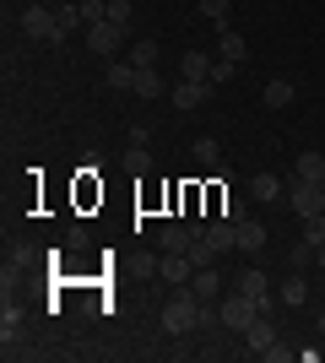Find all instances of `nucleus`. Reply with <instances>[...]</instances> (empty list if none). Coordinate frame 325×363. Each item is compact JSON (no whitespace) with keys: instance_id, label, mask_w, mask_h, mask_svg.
Listing matches in <instances>:
<instances>
[{"instance_id":"4be33fe9","label":"nucleus","mask_w":325,"mask_h":363,"mask_svg":"<svg viewBox=\"0 0 325 363\" xmlns=\"http://www.w3.org/2000/svg\"><path fill=\"white\" fill-rule=\"evenodd\" d=\"M293 174H298V179H314V184H320V179H325V157H320V152H298Z\"/></svg>"},{"instance_id":"1a4fd4ad","label":"nucleus","mask_w":325,"mask_h":363,"mask_svg":"<svg viewBox=\"0 0 325 363\" xmlns=\"http://www.w3.org/2000/svg\"><path fill=\"white\" fill-rule=\"evenodd\" d=\"M190 293L201 303H217L222 298V277H217V266H195V277H190Z\"/></svg>"},{"instance_id":"dca6fc26","label":"nucleus","mask_w":325,"mask_h":363,"mask_svg":"<svg viewBox=\"0 0 325 363\" xmlns=\"http://www.w3.org/2000/svg\"><path fill=\"white\" fill-rule=\"evenodd\" d=\"M249 196H255V201H271V206H277V201L287 196V190H282V179H277V174H255V179H249Z\"/></svg>"},{"instance_id":"4468645a","label":"nucleus","mask_w":325,"mask_h":363,"mask_svg":"<svg viewBox=\"0 0 325 363\" xmlns=\"http://www.w3.org/2000/svg\"><path fill=\"white\" fill-rule=\"evenodd\" d=\"M244 342H249V352H261V358H266V352H271V347H277V331H271V320H255V325H249V331H244Z\"/></svg>"},{"instance_id":"f704fd0d","label":"nucleus","mask_w":325,"mask_h":363,"mask_svg":"<svg viewBox=\"0 0 325 363\" xmlns=\"http://www.w3.org/2000/svg\"><path fill=\"white\" fill-rule=\"evenodd\" d=\"M314 266H320V272H325V244H320V250H314Z\"/></svg>"},{"instance_id":"6e6552de","label":"nucleus","mask_w":325,"mask_h":363,"mask_svg":"<svg viewBox=\"0 0 325 363\" xmlns=\"http://www.w3.org/2000/svg\"><path fill=\"white\" fill-rule=\"evenodd\" d=\"M233 288L244 293V298H255V303H261V309H271V277H266V272H255V266H244Z\"/></svg>"},{"instance_id":"412c9836","label":"nucleus","mask_w":325,"mask_h":363,"mask_svg":"<svg viewBox=\"0 0 325 363\" xmlns=\"http://www.w3.org/2000/svg\"><path fill=\"white\" fill-rule=\"evenodd\" d=\"M261 98H266V108H287V104H293V82H282V76H277V82H266V87H261Z\"/></svg>"},{"instance_id":"c756f323","label":"nucleus","mask_w":325,"mask_h":363,"mask_svg":"<svg viewBox=\"0 0 325 363\" xmlns=\"http://www.w3.org/2000/svg\"><path fill=\"white\" fill-rule=\"evenodd\" d=\"M217 217H228V223H244V201H239V196H222Z\"/></svg>"},{"instance_id":"bb28decb","label":"nucleus","mask_w":325,"mask_h":363,"mask_svg":"<svg viewBox=\"0 0 325 363\" xmlns=\"http://www.w3.org/2000/svg\"><path fill=\"white\" fill-rule=\"evenodd\" d=\"M130 65H136V71H147V65H157V44H152V38H141V44L130 49Z\"/></svg>"},{"instance_id":"58836bf2","label":"nucleus","mask_w":325,"mask_h":363,"mask_svg":"<svg viewBox=\"0 0 325 363\" xmlns=\"http://www.w3.org/2000/svg\"><path fill=\"white\" fill-rule=\"evenodd\" d=\"M320 184H325V179H320Z\"/></svg>"},{"instance_id":"f8f14e48","label":"nucleus","mask_w":325,"mask_h":363,"mask_svg":"<svg viewBox=\"0 0 325 363\" xmlns=\"http://www.w3.org/2000/svg\"><path fill=\"white\" fill-rule=\"evenodd\" d=\"M212 55H206V49H185V60H179V76H185V82H206V76H212Z\"/></svg>"},{"instance_id":"e433bc0d","label":"nucleus","mask_w":325,"mask_h":363,"mask_svg":"<svg viewBox=\"0 0 325 363\" xmlns=\"http://www.w3.org/2000/svg\"><path fill=\"white\" fill-rule=\"evenodd\" d=\"M320 298H325V282H320Z\"/></svg>"},{"instance_id":"39448f33","label":"nucleus","mask_w":325,"mask_h":363,"mask_svg":"<svg viewBox=\"0 0 325 363\" xmlns=\"http://www.w3.org/2000/svg\"><path fill=\"white\" fill-rule=\"evenodd\" d=\"M157 277H163L169 288H190V277H195V260H190L185 250H163V260H157Z\"/></svg>"},{"instance_id":"cd10ccee","label":"nucleus","mask_w":325,"mask_h":363,"mask_svg":"<svg viewBox=\"0 0 325 363\" xmlns=\"http://www.w3.org/2000/svg\"><path fill=\"white\" fill-rule=\"evenodd\" d=\"M304 244H314V250H320V244H325V212L304 217Z\"/></svg>"},{"instance_id":"6ab92c4d","label":"nucleus","mask_w":325,"mask_h":363,"mask_svg":"<svg viewBox=\"0 0 325 363\" xmlns=\"http://www.w3.org/2000/svg\"><path fill=\"white\" fill-rule=\"evenodd\" d=\"M136 92H141V98H163V92H169V82H163V71H157V65H147V71H136Z\"/></svg>"},{"instance_id":"0eeeda50","label":"nucleus","mask_w":325,"mask_h":363,"mask_svg":"<svg viewBox=\"0 0 325 363\" xmlns=\"http://www.w3.org/2000/svg\"><path fill=\"white\" fill-rule=\"evenodd\" d=\"M22 331H28V315H22V303H11V293H6V315H0V342H6V352L22 347Z\"/></svg>"},{"instance_id":"423d86ee","label":"nucleus","mask_w":325,"mask_h":363,"mask_svg":"<svg viewBox=\"0 0 325 363\" xmlns=\"http://www.w3.org/2000/svg\"><path fill=\"white\" fill-rule=\"evenodd\" d=\"M287 201H293V212H298V217H314V212H325V184H314V179H293Z\"/></svg>"},{"instance_id":"4c0bfd02","label":"nucleus","mask_w":325,"mask_h":363,"mask_svg":"<svg viewBox=\"0 0 325 363\" xmlns=\"http://www.w3.org/2000/svg\"><path fill=\"white\" fill-rule=\"evenodd\" d=\"M76 6H87V0H76Z\"/></svg>"},{"instance_id":"aec40b11","label":"nucleus","mask_w":325,"mask_h":363,"mask_svg":"<svg viewBox=\"0 0 325 363\" xmlns=\"http://www.w3.org/2000/svg\"><path fill=\"white\" fill-rule=\"evenodd\" d=\"M103 82H108V87H130V92H136V65H130V60H108Z\"/></svg>"},{"instance_id":"20e7f679","label":"nucleus","mask_w":325,"mask_h":363,"mask_svg":"<svg viewBox=\"0 0 325 363\" xmlns=\"http://www.w3.org/2000/svg\"><path fill=\"white\" fill-rule=\"evenodd\" d=\"M87 44H93L103 60H114V55L130 44V28H120V22H98V28H87Z\"/></svg>"},{"instance_id":"ddd939ff","label":"nucleus","mask_w":325,"mask_h":363,"mask_svg":"<svg viewBox=\"0 0 325 363\" xmlns=\"http://www.w3.org/2000/svg\"><path fill=\"white\" fill-rule=\"evenodd\" d=\"M206 239H212L217 255H228V250H239V223H228V217H222V223L206 228Z\"/></svg>"},{"instance_id":"2f4dec72","label":"nucleus","mask_w":325,"mask_h":363,"mask_svg":"<svg viewBox=\"0 0 325 363\" xmlns=\"http://www.w3.org/2000/svg\"><path fill=\"white\" fill-rule=\"evenodd\" d=\"M108 22H120V28H130V0H108Z\"/></svg>"},{"instance_id":"473e14b6","label":"nucleus","mask_w":325,"mask_h":363,"mask_svg":"<svg viewBox=\"0 0 325 363\" xmlns=\"http://www.w3.org/2000/svg\"><path fill=\"white\" fill-rule=\"evenodd\" d=\"M28 266H33V250H28V244H16V250H11V266H6V272H28Z\"/></svg>"},{"instance_id":"c9c22d12","label":"nucleus","mask_w":325,"mask_h":363,"mask_svg":"<svg viewBox=\"0 0 325 363\" xmlns=\"http://www.w3.org/2000/svg\"><path fill=\"white\" fill-rule=\"evenodd\" d=\"M320 336H325V309H320Z\"/></svg>"},{"instance_id":"72a5a7b5","label":"nucleus","mask_w":325,"mask_h":363,"mask_svg":"<svg viewBox=\"0 0 325 363\" xmlns=\"http://www.w3.org/2000/svg\"><path fill=\"white\" fill-rule=\"evenodd\" d=\"M309 260H314V244H298L293 255H287V266H293V272H304V266H309Z\"/></svg>"},{"instance_id":"9b49d317","label":"nucleus","mask_w":325,"mask_h":363,"mask_svg":"<svg viewBox=\"0 0 325 363\" xmlns=\"http://www.w3.org/2000/svg\"><path fill=\"white\" fill-rule=\"evenodd\" d=\"M206 92H212V82H185V76H179V87H173V108H201L206 104Z\"/></svg>"},{"instance_id":"f257e3e1","label":"nucleus","mask_w":325,"mask_h":363,"mask_svg":"<svg viewBox=\"0 0 325 363\" xmlns=\"http://www.w3.org/2000/svg\"><path fill=\"white\" fill-rule=\"evenodd\" d=\"M157 320H163V331H169V336H190V331H201V298H195L190 288H179L169 303H163V315H157Z\"/></svg>"},{"instance_id":"a878e982","label":"nucleus","mask_w":325,"mask_h":363,"mask_svg":"<svg viewBox=\"0 0 325 363\" xmlns=\"http://www.w3.org/2000/svg\"><path fill=\"white\" fill-rule=\"evenodd\" d=\"M185 255L195 260V266H217V260H222V255H217V250H212V239H206V233H201V239H195V244H190Z\"/></svg>"},{"instance_id":"2eb2a0df","label":"nucleus","mask_w":325,"mask_h":363,"mask_svg":"<svg viewBox=\"0 0 325 363\" xmlns=\"http://www.w3.org/2000/svg\"><path fill=\"white\" fill-rule=\"evenodd\" d=\"M277 298L287 303V309H304V303H309V282H304V272H293V277H287V282L277 288Z\"/></svg>"},{"instance_id":"f03ea898","label":"nucleus","mask_w":325,"mask_h":363,"mask_svg":"<svg viewBox=\"0 0 325 363\" xmlns=\"http://www.w3.org/2000/svg\"><path fill=\"white\" fill-rule=\"evenodd\" d=\"M22 33H28V38H38V44H60V38H65L60 16L44 11V6H28V11H22Z\"/></svg>"},{"instance_id":"9d476101","label":"nucleus","mask_w":325,"mask_h":363,"mask_svg":"<svg viewBox=\"0 0 325 363\" xmlns=\"http://www.w3.org/2000/svg\"><path fill=\"white\" fill-rule=\"evenodd\" d=\"M206 228H195V223H169L163 228V233H157V239H163V250H190V244L201 239Z\"/></svg>"},{"instance_id":"7ed1b4c3","label":"nucleus","mask_w":325,"mask_h":363,"mask_svg":"<svg viewBox=\"0 0 325 363\" xmlns=\"http://www.w3.org/2000/svg\"><path fill=\"white\" fill-rule=\"evenodd\" d=\"M261 315H266V309H261L255 298H244L239 288H233V293H228V303H222V325H228V331H249V325H255Z\"/></svg>"},{"instance_id":"5701e85b","label":"nucleus","mask_w":325,"mask_h":363,"mask_svg":"<svg viewBox=\"0 0 325 363\" xmlns=\"http://www.w3.org/2000/svg\"><path fill=\"white\" fill-rule=\"evenodd\" d=\"M217 49H222V60H233V65H244V55H249V44L239 38V33H228L222 28V38H217Z\"/></svg>"},{"instance_id":"f3484780","label":"nucleus","mask_w":325,"mask_h":363,"mask_svg":"<svg viewBox=\"0 0 325 363\" xmlns=\"http://www.w3.org/2000/svg\"><path fill=\"white\" fill-rule=\"evenodd\" d=\"M239 250H244V255H261V250H266V228L255 223V217L239 223Z\"/></svg>"},{"instance_id":"7c9ffc66","label":"nucleus","mask_w":325,"mask_h":363,"mask_svg":"<svg viewBox=\"0 0 325 363\" xmlns=\"http://www.w3.org/2000/svg\"><path fill=\"white\" fill-rule=\"evenodd\" d=\"M233 71H239V65H233V60H217L206 82H212V87H228V82H233Z\"/></svg>"},{"instance_id":"b1692460","label":"nucleus","mask_w":325,"mask_h":363,"mask_svg":"<svg viewBox=\"0 0 325 363\" xmlns=\"http://www.w3.org/2000/svg\"><path fill=\"white\" fill-rule=\"evenodd\" d=\"M55 16H60V28H65V33H71V28H87V16H81L76 0H55Z\"/></svg>"},{"instance_id":"393cba45","label":"nucleus","mask_w":325,"mask_h":363,"mask_svg":"<svg viewBox=\"0 0 325 363\" xmlns=\"http://www.w3.org/2000/svg\"><path fill=\"white\" fill-rule=\"evenodd\" d=\"M120 163H125V174H136V179H147V174H152V157H147V147H130Z\"/></svg>"},{"instance_id":"a211bd4d","label":"nucleus","mask_w":325,"mask_h":363,"mask_svg":"<svg viewBox=\"0 0 325 363\" xmlns=\"http://www.w3.org/2000/svg\"><path fill=\"white\" fill-rule=\"evenodd\" d=\"M195 163L212 168V174H228V168H222V147H217V136H201V141H195Z\"/></svg>"},{"instance_id":"c85d7f7f","label":"nucleus","mask_w":325,"mask_h":363,"mask_svg":"<svg viewBox=\"0 0 325 363\" xmlns=\"http://www.w3.org/2000/svg\"><path fill=\"white\" fill-rule=\"evenodd\" d=\"M201 16H212L217 28H228V0H201Z\"/></svg>"}]
</instances>
